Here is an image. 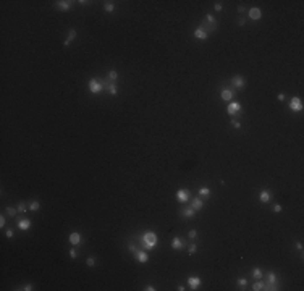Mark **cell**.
<instances>
[{
  "instance_id": "obj_1",
  "label": "cell",
  "mask_w": 304,
  "mask_h": 291,
  "mask_svg": "<svg viewBox=\"0 0 304 291\" xmlns=\"http://www.w3.org/2000/svg\"><path fill=\"white\" fill-rule=\"evenodd\" d=\"M141 243H143L144 249H147V251H152V249L157 246V243H159L157 233L152 231V230H147V231H144L143 236H141Z\"/></svg>"
},
{
  "instance_id": "obj_2",
  "label": "cell",
  "mask_w": 304,
  "mask_h": 291,
  "mask_svg": "<svg viewBox=\"0 0 304 291\" xmlns=\"http://www.w3.org/2000/svg\"><path fill=\"white\" fill-rule=\"evenodd\" d=\"M241 112H243V105L239 104V102H236V100L228 102L227 113H228L230 116H234V115H238V113H241Z\"/></svg>"
},
{
  "instance_id": "obj_3",
  "label": "cell",
  "mask_w": 304,
  "mask_h": 291,
  "mask_svg": "<svg viewBox=\"0 0 304 291\" xmlns=\"http://www.w3.org/2000/svg\"><path fill=\"white\" fill-rule=\"evenodd\" d=\"M88 88H89V92H91V94H99V92L104 89V84H102L97 78H92V79H89Z\"/></svg>"
},
{
  "instance_id": "obj_4",
  "label": "cell",
  "mask_w": 304,
  "mask_h": 291,
  "mask_svg": "<svg viewBox=\"0 0 304 291\" xmlns=\"http://www.w3.org/2000/svg\"><path fill=\"white\" fill-rule=\"evenodd\" d=\"M288 107H290L291 112L298 113V112H301V110H303L304 105H303V100H301V97L294 95V97H291V100H290V104H288Z\"/></svg>"
},
{
  "instance_id": "obj_5",
  "label": "cell",
  "mask_w": 304,
  "mask_h": 291,
  "mask_svg": "<svg viewBox=\"0 0 304 291\" xmlns=\"http://www.w3.org/2000/svg\"><path fill=\"white\" fill-rule=\"evenodd\" d=\"M175 196H176V201H178L180 204H186L189 199H191V193H189L188 189H185V188H181V189L176 191Z\"/></svg>"
},
{
  "instance_id": "obj_6",
  "label": "cell",
  "mask_w": 304,
  "mask_h": 291,
  "mask_svg": "<svg viewBox=\"0 0 304 291\" xmlns=\"http://www.w3.org/2000/svg\"><path fill=\"white\" fill-rule=\"evenodd\" d=\"M231 86H233L234 89H243L246 86V79L241 76V74H236V76H233V79H231Z\"/></svg>"
},
{
  "instance_id": "obj_7",
  "label": "cell",
  "mask_w": 304,
  "mask_h": 291,
  "mask_svg": "<svg viewBox=\"0 0 304 291\" xmlns=\"http://www.w3.org/2000/svg\"><path fill=\"white\" fill-rule=\"evenodd\" d=\"M133 256H134V259H136L139 264H146L147 260H149V256H147V252H146V251H143V249H138V251L133 254Z\"/></svg>"
},
{
  "instance_id": "obj_8",
  "label": "cell",
  "mask_w": 304,
  "mask_h": 291,
  "mask_svg": "<svg viewBox=\"0 0 304 291\" xmlns=\"http://www.w3.org/2000/svg\"><path fill=\"white\" fill-rule=\"evenodd\" d=\"M248 15H249V18H251L252 21H259V20L262 18V11H260V8H257V7L249 8Z\"/></svg>"
},
{
  "instance_id": "obj_9",
  "label": "cell",
  "mask_w": 304,
  "mask_h": 291,
  "mask_svg": "<svg viewBox=\"0 0 304 291\" xmlns=\"http://www.w3.org/2000/svg\"><path fill=\"white\" fill-rule=\"evenodd\" d=\"M68 241L71 246H79L81 244V233L79 231H71L68 236Z\"/></svg>"
},
{
  "instance_id": "obj_10",
  "label": "cell",
  "mask_w": 304,
  "mask_h": 291,
  "mask_svg": "<svg viewBox=\"0 0 304 291\" xmlns=\"http://www.w3.org/2000/svg\"><path fill=\"white\" fill-rule=\"evenodd\" d=\"M194 37L201 39V41H206V39L209 37V32L206 31V28H202V26H197V28L194 29Z\"/></svg>"
},
{
  "instance_id": "obj_11",
  "label": "cell",
  "mask_w": 304,
  "mask_h": 291,
  "mask_svg": "<svg viewBox=\"0 0 304 291\" xmlns=\"http://www.w3.org/2000/svg\"><path fill=\"white\" fill-rule=\"evenodd\" d=\"M16 226L20 228L21 231H26V230L31 228V220H29V218H18V220H16Z\"/></svg>"
},
{
  "instance_id": "obj_12",
  "label": "cell",
  "mask_w": 304,
  "mask_h": 291,
  "mask_svg": "<svg viewBox=\"0 0 304 291\" xmlns=\"http://www.w3.org/2000/svg\"><path fill=\"white\" fill-rule=\"evenodd\" d=\"M259 201L262 204H269L270 201H272V193H270L269 189H262L259 193Z\"/></svg>"
},
{
  "instance_id": "obj_13",
  "label": "cell",
  "mask_w": 304,
  "mask_h": 291,
  "mask_svg": "<svg viewBox=\"0 0 304 291\" xmlns=\"http://www.w3.org/2000/svg\"><path fill=\"white\" fill-rule=\"evenodd\" d=\"M201 278L199 277H196V275H192V277H189L188 278V286L191 288V290H197V288L201 286Z\"/></svg>"
},
{
  "instance_id": "obj_14",
  "label": "cell",
  "mask_w": 304,
  "mask_h": 291,
  "mask_svg": "<svg viewBox=\"0 0 304 291\" xmlns=\"http://www.w3.org/2000/svg\"><path fill=\"white\" fill-rule=\"evenodd\" d=\"M233 95H234V92L231 91L230 88H223L220 91V97L223 99L225 102H231V99H233Z\"/></svg>"
},
{
  "instance_id": "obj_15",
  "label": "cell",
  "mask_w": 304,
  "mask_h": 291,
  "mask_svg": "<svg viewBox=\"0 0 304 291\" xmlns=\"http://www.w3.org/2000/svg\"><path fill=\"white\" fill-rule=\"evenodd\" d=\"M104 89H107V92L110 95H113V97H115L117 94H118V89H117V84L115 83H112V81H107V83H105L104 84Z\"/></svg>"
},
{
  "instance_id": "obj_16",
  "label": "cell",
  "mask_w": 304,
  "mask_h": 291,
  "mask_svg": "<svg viewBox=\"0 0 304 291\" xmlns=\"http://www.w3.org/2000/svg\"><path fill=\"white\" fill-rule=\"evenodd\" d=\"M183 248H185V243H183L181 238L175 236V238L171 239V249H175V251H181Z\"/></svg>"
},
{
  "instance_id": "obj_17",
  "label": "cell",
  "mask_w": 304,
  "mask_h": 291,
  "mask_svg": "<svg viewBox=\"0 0 304 291\" xmlns=\"http://www.w3.org/2000/svg\"><path fill=\"white\" fill-rule=\"evenodd\" d=\"M55 4H57V8H58V10L68 11L71 8V4H73V2H70V0H60V2H55Z\"/></svg>"
},
{
  "instance_id": "obj_18",
  "label": "cell",
  "mask_w": 304,
  "mask_h": 291,
  "mask_svg": "<svg viewBox=\"0 0 304 291\" xmlns=\"http://www.w3.org/2000/svg\"><path fill=\"white\" fill-rule=\"evenodd\" d=\"M191 207L194 209V210H201L204 207V201H202V197H194V199L191 201Z\"/></svg>"
},
{
  "instance_id": "obj_19",
  "label": "cell",
  "mask_w": 304,
  "mask_h": 291,
  "mask_svg": "<svg viewBox=\"0 0 304 291\" xmlns=\"http://www.w3.org/2000/svg\"><path fill=\"white\" fill-rule=\"evenodd\" d=\"M206 21H207V25L210 26V31H215L217 21H215V16H213L212 13H207V15H206Z\"/></svg>"
},
{
  "instance_id": "obj_20",
  "label": "cell",
  "mask_w": 304,
  "mask_h": 291,
  "mask_svg": "<svg viewBox=\"0 0 304 291\" xmlns=\"http://www.w3.org/2000/svg\"><path fill=\"white\" fill-rule=\"evenodd\" d=\"M181 215L185 218H192L194 215H196V210H194L192 207H186V209H183V210H181Z\"/></svg>"
},
{
  "instance_id": "obj_21",
  "label": "cell",
  "mask_w": 304,
  "mask_h": 291,
  "mask_svg": "<svg viewBox=\"0 0 304 291\" xmlns=\"http://www.w3.org/2000/svg\"><path fill=\"white\" fill-rule=\"evenodd\" d=\"M251 275H252V277H254V278H257V280H260L264 273H262V270L259 269V267H254V269L251 270Z\"/></svg>"
},
{
  "instance_id": "obj_22",
  "label": "cell",
  "mask_w": 304,
  "mask_h": 291,
  "mask_svg": "<svg viewBox=\"0 0 304 291\" xmlns=\"http://www.w3.org/2000/svg\"><path fill=\"white\" fill-rule=\"evenodd\" d=\"M107 79H108V81H112V83H115V81L118 79V73H117L115 70H110V71L107 73Z\"/></svg>"
},
{
  "instance_id": "obj_23",
  "label": "cell",
  "mask_w": 304,
  "mask_h": 291,
  "mask_svg": "<svg viewBox=\"0 0 304 291\" xmlns=\"http://www.w3.org/2000/svg\"><path fill=\"white\" fill-rule=\"evenodd\" d=\"M16 209H18V212H21V214H25V212H28V210H29V205H26V204L23 202V201H21V202H18Z\"/></svg>"
},
{
  "instance_id": "obj_24",
  "label": "cell",
  "mask_w": 304,
  "mask_h": 291,
  "mask_svg": "<svg viewBox=\"0 0 304 291\" xmlns=\"http://www.w3.org/2000/svg\"><path fill=\"white\" fill-rule=\"evenodd\" d=\"M104 8H105V11H108V13H113V11H115V4H113V2H105Z\"/></svg>"
},
{
  "instance_id": "obj_25",
  "label": "cell",
  "mask_w": 304,
  "mask_h": 291,
  "mask_svg": "<svg viewBox=\"0 0 304 291\" xmlns=\"http://www.w3.org/2000/svg\"><path fill=\"white\" fill-rule=\"evenodd\" d=\"M39 209H41V204H39L37 201H31V202H29V210H32V212H37Z\"/></svg>"
},
{
  "instance_id": "obj_26",
  "label": "cell",
  "mask_w": 304,
  "mask_h": 291,
  "mask_svg": "<svg viewBox=\"0 0 304 291\" xmlns=\"http://www.w3.org/2000/svg\"><path fill=\"white\" fill-rule=\"evenodd\" d=\"M199 196H201V197L210 196V189L207 188V186H202V188H199Z\"/></svg>"
},
{
  "instance_id": "obj_27",
  "label": "cell",
  "mask_w": 304,
  "mask_h": 291,
  "mask_svg": "<svg viewBox=\"0 0 304 291\" xmlns=\"http://www.w3.org/2000/svg\"><path fill=\"white\" fill-rule=\"evenodd\" d=\"M264 285H265V283H264V281L257 280V281H256L254 285H252V290H254V291H260V290H264Z\"/></svg>"
},
{
  "instance_id": "obj_28",
  "label": "cell",
  "mask_w": 304,
  "mask_h": 291,
  "mask_svg": "<svg viewBox=\"0 0 304 291\" xmlns=\"http://www.w3.org/2000/svg\"><path fill=\"white\" fill-rule=\"evenodd\" d=\"M5 210H7V215H10V217H16V214H18V209H15V207H10V205H8Z\"/></svg>"
},
{
  "instance_id": "obj_29",
  "label": "cell",
  "mask_w": 304,
  "mask_h": 291,
  "mask_svg": "<svg viewBox=\"0 0 304 291\" xmlns=\"http://www.w3.org/2000/svg\"><path fill=\"white\" fill-rule=\"evenodd\" d=\"M76 34H78V31H76V29H73V28H71L70 31H68V39H67V41H68V42H71V41H73V39L76 37Z\"/></svg>"
},
{
  "instance_id": "obj_30",
  "label": "cell",
  "mask_w": 304,
  "mask_h": 291,
  "mask_svg": "<svg viewBox=\"0 0 304 291\" xmlns=\"http://www.w3.org/2000/svg\"><path fill=\"white\" fill-rule=\"evenodd\" d=\"M196 252H197V246L196 244H191L188 248V254H189V256H194Z\"/></svg>"
},
{
  "instance_id": "obj_31",
  "label": "cell",
  "mask_w": 304,
  "mask_h": 291,
  "mask_svg": "<svg viewBox=\"0 0 304 291\" xmlns=\"http://www.w3.org/2000/svg\"><path fill=\"white\" fill-rule=\"evenodd\" d=\"M236 285H238V286H241V288H244L246 285H248V280H246V278H238Z\"/></svg>"
},
{
  "instance_id": "obj_32",
  "label": "cell",
  "mask_w": 304,
  "mask_h": 291,
  "mask_svg": "<svg viewBox=\"0 0 304 291\" xmlns=\"http://www.w3.org/2000/svg\"><path fill=\"white\" fill-rule=\"evenodd\" d=\"M86 265H88V267H94L95 265V257H88V259H86Z\"/></svg>"
},
{
  "instance_id": "obj_33",
  "label": "cell",
  "mask_w": 304,
  "mask_h": 291,
  "mask_svg": "<svg viewBox=\"0 0 304 291\" xmlns=\"http://www.w3.org/2000/svg\"><path fill=\"white\" fill-rule=\"evenodd\" d=\"M272 210L275 212V214H280V212L283 210V207L280 205V204H273V207H272Z\"/></svg>"
},
{
  "instance_id": "obj_34",
  "label": "cell",
  "mask_w": 304,
  "mask_h": 291,
  "mask_svg": "<svg viewBox=\"0 0 304 291\" xmlns=\"http://www.w3.org/2000/svg\"><path fill=\"white\" fill-rule=\"evenodd\" d=\"M128 251H129V252H131V254H134V252H136V251H138L136 244H134V243H129V244H128Z\"/></svg>"
},
{
  "instance_id": "obj_35",
  "label": "cell",
  "mask_w": 304,
  "mask_h": 291,
  "mask_svg": "<svg viewBox=\"0 0 304 291\" xmlns=\"http://www.w3.org/2000/svg\"><path fill=\"white\" fill-rule=\"evenodd\" d=\"M188 236H189V239H194V238L197 236V231H196V230H189V231H188Z\"/></svg>"
},
{
  "instance_id": "obj_36",
  "label": "cell",
  "mask_w": 304,
  "mask_h": 291,
  "mask_svg": "<svg viewBox=\"0 0 304 291\" xmlns=\"http://www.w3.org/2000/svg\"><path fill=\"white\" fill-rule=\"evenodd\" d=\"M18 290H25V291H31V290H34V286H32L31 283H26L23 288H18Z\"/></svg>"
},
{
  "instance_id": "obj_37",
  "label": "cell",
  "mask_w": 304,
  "mask_h": 291,
  "mask_svg": "<svg viewBox=\"0 0 304 291\" xmlns=\"http://www.w3.org/2000/svg\"><path fill=\"white\" fill-rule=\"evenodd\" d=\"M231 126L238 130V128H241V121H238V120H231Z\"/></svg>"
},
{
  "instance_id": "obj_38",
  "label": "cell",
  "mask_w": 304,
  "mask_h": 291,
  "mask_svg": "<svg viewBox=\"0 0 304 291\" xmlns=\"http://www.w3.org/2000/svg\"><path fill=\"white\" fill-rule=\"evenodd\" d=\"M5 236H7L8 239H11V238H13V236H15L13 230H11V228H10V230H7V231H5Z\"/></svg>"
},
{
  "instance_id": "obj_39",
  "label": "cell",
  "mask_w": 304,
  "mask_h": 291,
  "mask_svg": "<svg viewBox=\"0 0 304 291\" xmlns=\"http://www.w3.org/2000/svg\"><path fill=\"white\" fill-rule=\"evenodd\" d=\"M70 257H71V259H76V257H78V252H76V249H74V248L70 249Z\"/></svg>"
},
{
  "instance_id": "obj_40",
  "label": "cell",
  "mask_w": 304,
  "mask_h": 291,
  "mask_svg": "<svg viewBox=\"0 0 304 291\" xmlns=\"http://www.w3.org/2000/svg\"><path fill=\"white\" fill-rule=\"evenodd\" d=\"M213 8H215V11H222V10H223V5H222V4H215V5H213Z\"/></svg>"
},
{
  "instance_id": "obj_41",
  "label": "cell",
  "mask_w": 304,
  "mask_h": 291,
  "mask_svg": "<svg viewBox=\"0 0 304 291\" xmlns=\"http://www.w3.org/2000/svg\"><path fill=\"white\" fill-rule=\"evenodd\" d=\"M5 223H7V218H5L4 215H2V217H0V226H2V228H5Z\"/></svg>"
},
{
  "instance_id": "obj_42",
  "label": "cell",
  "mask_w": 304,
  "mask_h": 291,
  "mask_svg": "<svg viewBox=\"0 0 304 291\" xmlns=\"http://www.w3.org/2000/svg\"><path fill=\"white\" fill-rule=\"evenodd\" d=\"M144 290H146V291H155V286H154V285H147Z\"/></svg>"
},
{
  "instance_id": "obj_43",
  "label": "cell",
  "mask_w": 304,
  "mask_h": 291,
  "mask_svg": "<svg viewBox=\"0 0 304 291\" xmlns=\"http://www.w3.org/2000/svg\"><path fill=\"white\" fill-rule=\"evenodd\" d=\"M238 25H239V26H244L246 25V18H239V20H238Z\"/></svg>"
},
{
  "instance_id": "obj_44",
  "label": "cell",
  "mask_w": 304,
  "mask_h": 291,
  "mask_svg": "<svg viewBox=\"0 0 304 291\" xmlns=\"http://www.w3.org/2000/svg\"><path fill=\"white\" fill-rule=\"evenodd\" d=\"M296 249H298V251H303V243H301V241L296 243Z\"/></svg>"
},
{
  "instance_id": "obj_45",
  "label": "cell",
  "mask_w": 304,
  "mask_h": 291,
  "mask_svg": "<svg viewBox=\"0 0 304 291\" xmlns=\"http://www.w3.org/2000/svg\"><path fill=\"white\" fill-rule=\"evenodd\" d=\"M277 99H278V100H285V94H283V92H280V94L277 95Z\"/></svg>"
},
{
  "instance_id": "obj_46",
  "label": "cell",
  "mask_w": 304,
  "mask_h": 291,
  "mask_svg": "<svg viewBox=\"0 0 304 291\" xmlns=\"http://www.w3.org/2000/svg\"><path fill=\"white\" fill-rule=\"evenodd\" d=\"M244 5H239V7H238V11H239V13H244Z\"/></svg>"
},
{
  "instance_id": "obj_47",
  "label": "cell",
  "mask_w": 304,
  "mask_h": 291,
  "mask_svg": "<svg viewBox=\"0 0 304 291\" xmlns=\"http://www.w3.org/2000/svg\"><path fill=\"white\" fill-rule=\"evenodd\" d=\"M78 4H79V5H88L89 2H86V0H79V2H78Z\"/></svg>"
}]
</instances>
